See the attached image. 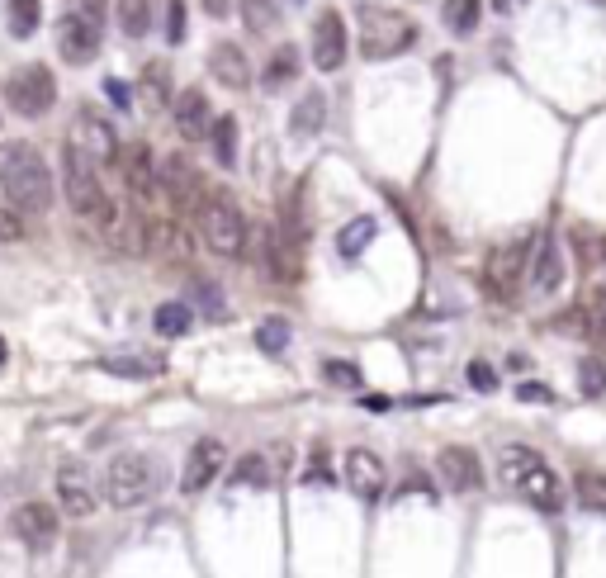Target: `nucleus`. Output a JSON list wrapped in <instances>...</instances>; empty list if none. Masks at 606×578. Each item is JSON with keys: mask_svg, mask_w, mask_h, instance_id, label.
I'll return each mask as SVG.
<instances>
[{"mask_svg": "<svg viewBox=\"0 0 606 578\" xmlns=\"http://www.w3.org/2000/svg\"><path fill=\"white\" fill-rule=\"evenodd\" d=\"M152 327H157V337H185V332L195 327V308L185 304V299H166V304L152 313Z\"/></svg>", "mask_w": 606, "mask_h": 578, "instance_id": "c85d7f7f", "label": "nucleus"}, {"mask_svg": "<svg viewBox=\"0 0 606 578\" xmlns=\"http://www.w3.org/2000/svg\"><path fill=\"white\" fill-rule=\"evenodd\" d=\"M53 488H57V507H62L67 517H90V512L100 507V488H95L86 465H62Z\"/></svg>", "mask_w": 606, "mask_h": 578, "instance_id": "f3484780", "label": "nucleus"}, {"mask_svg": "<svg viewBox=\"0 0 606 578\" xmlns=\"http://www.w3.org/2000/svg\"><path fill=\"white\" fill-rule=\"evenodd\" d=\"M0 365H5V337H0Z\"/></svg>", "mask_w": 606, "mask_h": 578, "instance_id": "09e8293b", "label": "nucleus"}, {"mask_svg": "<svg viewBox=\"0 0 606 578\" xmlns=\"http://www.w3.org/2000/svg\"><path fill=\"white\" fill-rule=\"evenodd\" d=\"M517 5H526V0H493V10H502V15H507V10H517Z\"/></svg>", "mask_w": 606, "mask_h": 578, "instance_id": "de8ad7c7", "label": "nucleus"}, {"mask_svg": "<svg viewBox=\"0 0 606 578\" xmlns=\"http://www.w3.org/2000/svg\"><path fill=\"white\" fill-rule=\"evenodd\" d=\"M375 233H379V218H370V214L351 218V223L337 233V256H341V261H356V256L375 242Z\"/></svg>", "mask_w": 606, "mask_h": 578, "instance_id": "bb28decb", "label": "nucleus"}, {"mask_svg": "<svg viewBox=\"0 0 606 578\" xmlns=\"http://www.w3.org/2000/svg\"><path fill=\"white\" fill-rule=\"evenodd\" d=\"M166 43H185V5L180 0L166 5Z\"/></svg>", "mask_w": 606, "mask_h": 578, "instance_id": "ea45409f", "label": "nucleus"}, {"mask_svg": "<svg viewBox=\"0 0 606 578\" xmlns=\"http://www.w3.org/2000/svg\"><path fill=\"white\" fill-rule=\"evenodd\" d=\"M498 474L502 484H512L535 507V512H545V517H559L564 512V479L550 470V460L535 451V446H502L498 451Z\"/></svg>", "mask_w": 606, "mask_h": 578, "instance_id": "f03ea898", "label": "nucleus"}, {"mask_svg": "<svg viewBox=\"0 0 606 578\" xmlns=\"http://www.w3.org/2000/svg\"><path fill=\"white\" fill-rule=\"evenodd\" d=\"M119 171H124L128 195L133 199H157L161 195V166H157V157H152V147L147 143L119 147Z\"/></svg>", "mask_w": 606, "mask_h": 578, "instance_id": "a211bd4d", "label": "nucleus"}, {"mask_svg": "<svg viewBox=\"0 0 606 578\" xmlns=\"http://www.w3.org/2000/svg\"><path fill=\"white\" fill-rule=\"evenodd\" d=\"M114 15L128 38H143L152 29V0H114Z\"/></svg>", "mask_w": 606, "mask_h": 578, "instance_id": "2f4dec72", "label": "nucleus"}, {"mask_svg": "<svg viewBox=\"0 0 606 578\" xmlns=\"http://www.w3.org/2000/svg\"><path fill=\"white\" fill-rule=\"evenodd\" d=\"M161 484H166V470H161L157 455H147V451L114 455L109 470H105V498L119 507V512H133V507L152 503L161 493Z\"/></svg>", "mask_w": 606, "mask_h": 578, "instance_id": "20e7f679", "label": "nucleus"}, {"mask_svg": "<svg viewBox=\"0 0 606 578\" xmlns=\"http://www.w3.org/2000/svg\"><path fill=\"white\" fill-rule=\"evenodd\" d=\"M592 5H606V0H592Z\"/></svg>", "mask_w": 606, "mask_h": 578, "instance_id": "8fccbe9b", "label": "nucleus"}, {"mask_svg": "<svg viewBox=\"0 0 606 578\" xmlns=\"http://www.w3.org/2000/svg\"><path fill=\"white\" fill-rule=\"evenodd\" d=\"M67 143L81 147L90 162H119V133H114V124H109V119H100L95 109H76Z\"/></svg>", "mask_w": 606, "mask_h": 578, "instance_id": "4468645a", "label": "nucleus"}, {"mask_svg": "<svg viewBox=\"0 0 606 578\" xmlns=\"http://www.w3.org/2000/svg\"><path fill=\"white\" fill-rule=\"evenodd\" d=\"M564 271H569V261H564L559 237L540 233V242H535V252H531V289L535 294H554V289L564 285Z\"/></svg>", "mask_w": 606, "mask_h": 578, "instance_id": "412c9836", "label": "nucleus"}, {"mask_svg": "<svg viewBox=\"0 0 606 578\" xmlns=\"http://www.w3.org/2000/svg\"><path fill=\"white\" fill-rule=\"evenodd\" d=\"M43 24V0H10V34L34 38Z\"/></svg>", "mask_w": 606, "mask_h": 578, "instance_id": "72a5a7b5", "label": "nucleus"}, {"mask_svg": "<svg viewBox=\"0 0 606 578\" xmlns=\"http://www.w3.org/2000/svg\"><path fill=\"white\" fill-rule=\"evenodd\" d=\"M161 195L171 199V209H180V214H185V209H195L199 214V204H204L209 190H204V176L190 166V157H180L176 152V157L161 162Z\"/></svg>", "mask_w": 606, "mask_h": 578, "instance_id": "dca6fc26", "label": "nucleus"}, {"mask_svg": "<svg viewBox=\"0 0 606 578\" xmlns=\"http://www.w3.org/2000/svg\"><path fill=\"white\" fill-rule=\"evenodd\" d=\"M199 233H204V247L214 256H242L247 247V214L237 209V199L228 190H214V195H204L199 204Z\"/></svg>", "mask_w": 606, "mask_h": 578, "instance_id": "423d86ee", "label": "nucleus"}, {"mask_svg": "<svg viewBox=\"0 0 606 578\" xmlns=\"http://www.w3.org/2000/svg\"><path fill=\"white\" fill-rule=\"evenodd\" d=\"M341 479L346 488L365 498V503H379L384 498V488H389V470H384V460L375 451H365V446H351L346 460H341Z\"/></svg>", "mask_w": 606, "mask_h": 578, "instance_id": "2eb2a0df", "label": "nucleus"}, {"mask_svg": "<svg viewBox=\"0 0 606 578\" xmlns=\"http://www.w3.org/2000/svg\"><path fill=\"white\" fill-rule=\"evenodd\" d=\"M441 24H446L455 38H469V34H479V24H483V0H446L441 5Z\"/></svg>", "mask_w": 606, "mask_h": 578, "instance_id": "cd10ccee", "label": "nucleus"}, {"mask_svg": "<svg viewBox=\"0 0 606 578\" xmlns=\"http://www.w3.org/2000/svg\"><path fill=\"white\" fill-rule=\"evenodd\" d=\"M195 299H199V308H204L209 318H223V304H218V289L214 285H195Z\"/></svg>", "mask_w": 606, "mask_h": 578, "instance_id": "a19ab883", "label": "nucleus"}, {"mask_svg": "<svg viewBox=\"0 0 606 578\" xmlns=\"http://www.w3.org/2000/svg\"><path fill=\"white\" fill-rule=\"evenodd\" d=\"M105 19L109 5L105 0H67L57 15V53L72 67L95 62V53L105 48Z\"/></svg>", "mask_w": 606, "mask_h": 578, "instance_id": "39448f33", "label": "nucleus"}, {"mask_svg": "<svg viewBox=\"0 0 606 578\" xmlns=\"http://www.w3.org/2000/svg\"><path fill=\"white\" fill-rule=\"evenodd\" d=\"M531 242L517 237V242H507L498 252L483 261V289L498 299V304H517V289H521V275H531Z\"/></svg>", "mask_w": 606, "mask_h": 578, "instance_id": "1a4fd4ad", "label": "nucleus"}, {"mask_svg": "<svg viewBox=\"0 0 606 578\" xmlns=\"http://www.w3.org/2000/svg\"><path fill=\"white\" fill-rule=\"evenodd\" d=\"M105 375H119V380H157L166 361L161 356H143V351H124V356H105L100 361Z\"/></svg>", "mask_w": 606, "mask_h": 578, "instance_id": "b1692460", "label": "nucleus"}, {"mask_svg": "<svg viewBox=\"0 0 606 578\" xmlns=\"http://www.w3.org/2000/svg\"><path fill=\"white\" fill-rule=\"evenodd\" d=\"M573 498H578L583 512L606 517V474L602 470H578L573 474Z\"/></svg>", "mask_w": 606, "mask_h": 578, "instance_id": "c756f323", "label": "nucleus"}, {"mask_svg": "<svg viewBox=\"0 0 606 578\" xmlns=\"http://www.w3.org/2000/svg\"><path fill=\"white\" fill-rule=\"evenodd\" d=\"M322 124H327V95L303 91V100L289 109V138H313Z\"/></svg>", "mask_w": 606, "mask_h": 578, "instance_id": "393cba45", "label": "nucleus"}, {"mask_svg": "<svg viewBox=\"0 0 606 578\" xmlns=\"http://www.w3.org/2000/svg\"><path fill=\"white\" fill-rule=\"evenodd\" d=\"M289 337H294L289 318H261V323H256V346H261L266 356H280L289 346Z\"/></svg>", "mask_w": 606, "mask_h": 578, "instance_id": "f704fd0d", "label": "nucleus"}, {"mask_svg": "<svg viewBox=\"0 0 606 578\" xmlns=\"http://www.w3.org/2000/svg\"><path fill=\"white\" fill-rule=\"evenodd\" d=\"M578 389H583L588 398H602L606 394V361L588 356V361L578 365Z\"/></svg>", "mask_w": 606, "mask_h": 578, "instance_id": "e433bc0d", "label": "nucleus"}, {"mask_svg": "<svg viewBox=\"0 0 606 578\" xmlns=\"http://www.w3.org/2000/svg\"><path fill=\"white\" fill-rule=\"evenodd\" d=\"M228 470V446L218 436H199L190 455H185V470H180V493H204L218 474Z\"/></svg>", "mask_w": 606, "mask_h": 578, "instance_id": "ddd939ff", "label": "nucleus"}, {"mask_svg": "<svg viewBox=\"0 0 606 578\" xmlns=\"http://www.w3.org/2000/svg\"><path fill=\"white\" fill-rule=\"evenodd\" d=\"M0 195L15 214H48L53 209V171L34 143L15 138L0 147Z\"/></svg>", "mask_w": 606, "mask_h": 578, "instance_id": "f257e3e1", "label": "nucleus"}, {"mask_svg": "<svg viewBox=\"0 0 606 578\" xmlns=\"http://www.w3.org/2000/svg\"><path fill=\"white\" fill-rule=\"evenodd\" d=\"M10 531H15L34 555H43V550H53V545H57L62 517H57L53 503H19L15 512H10Z\"/></svg>", "mask_w": 606, "mask_h": 578, "instance_id": "f8f14e48", "label": "nucleus"}, {"mask_svg": "<svg viewBox=\"0 0 606 578\" xmlns=\"http://www.w3.org/2000/svg\"><path fill=\"white\" fill-rule=\"evenodd\" d=\"M303 72V57L294 43H280L275 53L266 57V67H261V86H266V95L285 91V86H294V76Z\"/></svg>", "mask_w": 606, "mask_h": 578, "instance_id": "5701e85b", "label": "nucleus"}, {"mask_svg": "<svg viewBox=\"0 0 606 578\" xmlns=\"http://www.w3.org/2000/svg\"><path fill=\"white\" fill-rule=\"evenodd\" d=\"M365 408H370V413H384V408H389V398H384V394H370V398H365Z\"/></svg>", "mask_w": 606, "mask_h": 578, "instance_id": "49530a36", "label": "nucleus"}, {"mask_svg": "<svg viewBox=\"0 0 606 578\" xmlns=\"http://www.w3.org/2000/svg\"><path fill=\"white\" fill-rule=\"evenodd\" d=\"M436 474L450 493H479L483 488V460L469 446H446L436 455Z\"/></svg>", "mask_w": 606, "mask_h": 578, "instance_id": "6ab92c4d", "label": "nucleus"}, {"mask_svg": "<svg viewBox=\"0 0 606 578\" xmlns=\"http://www.w3.org/2000/svg\"><path fill=\"white\" fill-rule=\"evenodd\" d=\"M209 72H214L228 91H247L251 86V62L237 43H214V48H209Z\"/></svg>", "mask_w": 606, "mask_h": 578, "instance_id": "4be33fe9", "label": "nucleus"}, {"mask_svg": "<svg viewBox=\"0 0 606 578\" xmlns=\"http://www.w3.org/2000/svg\"><path fill=\"white\" fill-rule=\"evenodd\" d=\"M346 19H341V10H322L318 19H313V38H308V57H313V67H318L322 76L341 72V62H346Z\"/></svg>", "mask_w": 606, "mask_h": 578, "instance_id": "9d476101", "label": "nucleus"}, {"mask_svg": "<svg viewBox=\"0 0 606 578\" xmlns=\"http://www.w3.org/2000/svg\"><path fill=\"white\" fill-rule=\"evenodd\" d=\"M322 380L337 384V389H360V380H365V375H360L356 361H327V365H322Z\"/></svg>", "mask_w": 606, "mask_h": 578, "instance_id": "4c0bfd02", "label": "nucleus"}, {"mask_svg": "<svg viewBox=\"0 0 606 578\" xmlns=\"http://www.w3.org/2000/svg\"><path fill=\"white\" fill-rule=\"evenodd\" d=\"M228 484L232 488H270V484H275V470H270V460L261 451H247V455H237V460H232Z\"/></svg>", "mask_w": 606, "mask_h": 578, "instance_id": "a878e982", "label": "nucleus"}, {"mask_svg": "<svg viewBox=\"0 0 606 578\" xmlns=\"http://www.w3.org/2000/svg\"><path fill=\"white\" fill-rule=\"evenodd\" d=\"M464 375H469V389H479V394H498V370H493L488 361H469Z\"/></svg>", "mask_w": 606, "mask_h": 578, "instance_id": "58836bf2", "label": "nucleus"}, {"mask_svg": "<svg viewBox=\"0 0 606 578\" xmlns=\"http://www.w3.org/2000/svg\"><path fill=\"white\" fill-rule=\"evenodd\" d=\"M5 105L24 114V119H43L57 105V76L43 62H29L19 72L5 76Z\"/></svg>", "mask_w": 606, "mask_h": 578, "instance_id": "6e6552de", "label": "nucleus"}, {"mask_svg": "<svg viewBox=\"0 0 606 578\" xmlns=\"http://www.w3.org/2000/svg\"><path fill=\"white\" fill-rule=\"evenodd\" d=\"M209 147H214L218 166H237V119L232 114H214V128H209Z\"/></svg>", "mask_w": 606, "mask_h": 578, "instance_id": "7c9ffc66", "label": "nucleus"}, {"mask_svg": "<svg viewBox=\"0 0 606 578\" xmlns=\"http://www.w3.org/2000/svg\"><path fill=\"white\" fill-rule=\"evenodd\" d=\"M237 5H242V0H204V15H209V19H228Z\"/></svg>", "mask_w": 606, "mask_h": 578, "instance_id": "37998d69", "label": "nucleus"}, {"mask_svg": "<svg viewBox=\"0 0 606 578\" xmlns=\"http://www.w3.org/2000/svg\"><path fill=\"white\" fill-rule=\"evenodd\" d=\"M261 266H266L270 280L294 285L299 271H303V242L299 237H289L280 223H266V233H261Z\"/></svg>", "mask_w": 606, "mask_h": 578, "instance_id": "9b49d317", "label": "nucleus"}, {"mask_svg": "<svg viewBox=\"0 0 606 578\" xmlns=\"http://www.w3.org/2000/svg\"><path fill=\"white\" fill-rule=\"evenodd\" d=\"M15 237H24V228L10 214H0V242H15Z\"/></svg>", "mask_w": 606, "mask_h": 578, "instance_id": "c03bdc74", "label": "nucleus"}, {"mask_svg": "<svg viewBox=\"0 0 606 578\" xmlns=\"http://www.w3.org/2000/svg\"><path fill=\"white\" fill-rule=\"evenodd\" d=\"M171 119H176V133L185 143H199V138H209V128H214V114H209V95L199 91V86H185L176 91L171 100Z\"/></svg>", "mask_w": 606, "mask_h": 578, "instance_id": "aec40b11", "label": "nucleus"}, {"mask_svg": "<svg viewBox=\"0 0 606 578\" xmlns=\"http://www.w3.org/2000/svg\"><path fill=\"white\" fill-rule=\"evenodd\" d=\"M62 190H67V204L76 209V218H86L95 228H109L119 204L109 199V190L100 185V162H90L81 147H62Z\"/></svg>", "mask_w": 606, "mask_h": 578, "instance_id": "7ed1b4c3", "label": "nucleus"}, {"mask_svg": "<svg viewBox=\"0 0 606 578\" xmlns=\"http://www.w3.org/2000/svg\"><path fill=\"white\" fill-rule=\"evenodd\" d=\"M105 95H109V100H114L119 109H133V91H128L124 81H114V76L105 81Z\"/></svg>", "mask_w": 606, "mask_h": 578, "instance_id": "79ce46f5", "label": "nucleus"}, {"mask_svg": "<svg viewBox=\"0 0 606 578\" xmlns=\"http://www.w3.org/2000/svg\"><path fill=\"white\" fill-rule=\"evenodd\" d=\"M417 43V24L398 10H365L360 15V53L365 62H389L403 57Z\"/></svg>", "mask_w": 606, "mask_h": 578, "instance_id": "0eeeda50", "label": "nucleus"}, {"mask_svg": "<svg viewBox=\"0 0 606 578\" xmlns=\"http://www.w3.org/2000/svg\"><path fill=\"white\" fill-rule=\"evenodd\" d=\"M143 95L157 109L176 100V95H171V67H166V62H147V67H143Z\"/></svg>", "mask_w": 606, "mask_h": 578, "instance_id": "c9c22d12", "label": "nucleus"}, {"mask_svg": "<svg viewBox=\"0 0 606 578\" xmlns=\"http://www.w3.org/2000/svg\"><path fill=\"white\" fill-rule=\"evenodd\" d=\"M517 398H526V403H531V398H540V403H545V398H550V389H545V384H531V380H526V384L517 389Z\"/></svg>", "mask_w": 606, "mask_h": 578, "instance_id": "a18cd8bd", "label": "nucleus"}, {"mask_svg": "<svg viewBox=\"0 0 606 578\" xmlns=\"http://www.w3.org/2000/svg\"><path fill=\"white\" fill-rule=\"evenodd\" d=\"M237 10H242V24H247L251 34H270L280 24V15H285L280 0H242Z\"/></svg>", "mask_w": 606, "mask_h": 578, "instance_id": "473e14b6", "label": "nucleus"}]
</instances>
